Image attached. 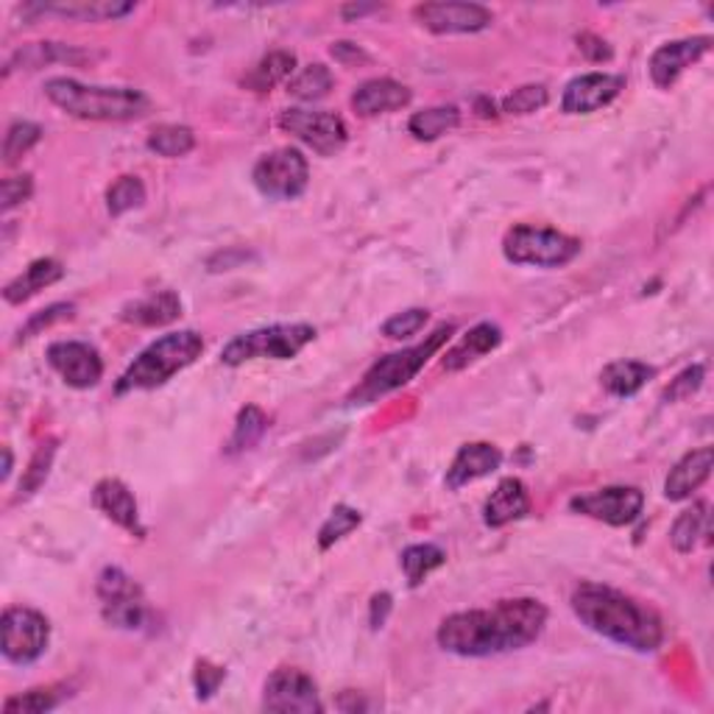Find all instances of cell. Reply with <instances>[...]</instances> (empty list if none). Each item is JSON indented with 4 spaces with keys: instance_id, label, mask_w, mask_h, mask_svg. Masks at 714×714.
<instances>
[{
    "instance_id": "6da1fadb",
    "label": "cell",
    "mask_w": 714,
    "mask_h": 714,
    "mask_svg": "<svg viewBox=\"0 0 714 714\" xmlns=\"http://www.w3.org/2000/svg\"><path fill=\"white\" fill-rule=\"evenodd\" d=\"M547 608L533 597L499 601L492 608L449 614L438 626V645L463 658H486L522 651L542 637Z\"/></svg>"
},
{
    "instance_id": "7a4b0ae2",
    "label": "cell",
    "mask_w": 714,
    "mask_h": 714,
    "mask_svg": "<svg viewBox=\"0 0 714 714\" xmlns=\"http://www.w3.org/2000/svg\"><path fill=\"white\" fill-rule=\"evenodd\" d=\"M569 603L578 620L608 642H617L637 653H653L662 648V617L620 589L583 581L576 586Z\"/></svg>"
},
{
    "instance_id": "3957f363",
    "label": "cell",
    "mask_w": 714,
    "mask_h": 714,
    "mask_svg": "<svg viewBox=\"0 0 714 714\" xmlns=\"http://www.w3.org/2000/svg\"><path fill=\"white\" fill-rule=\"evenodd\" d=\"M45 95L62 112L82 118V121H137L152 109V101L140 89L89 87L76 78H48Z\"/></svg>"
},
{
    "instance_id": "277c9868",
    "label": "cell",
    "mask_w": 714,
    "mask_h": 714,
    "mask_svg": "<svg viewBox=\"0 0 714 714\" xmlns=\"http://www.w3.org/2000/svg\"><path fill=\"white\" fill-rule=\"evenodd\" d=\"M202 352H204V338L198 336V332H193V329L168 332V336L148 343V347L134 358L132 366H129L126 372L121 374V379H118L114 394L123 397V394L152 391V388L165 386L173 374L193 366V363L202 358Z\"/></svg>"
},
{
    "instance_id": "5b68a950",
    "label": "cell",
    "mask_w": 714,
    "mask_h": 714,
    "mask_svg": "<svg viewBox=\"0 0 714 714\" xmlns=\"http://www.w3.org/2000/svg\"><path fill=\"white\" fill-rule=\"evenodd\" d=\"M452 332H456V324H441L431 338H424V341L416 343V347L399 349V352L379 358V361L363 374L361 386L349 394V404H372L377 402L379 397H386V394L408 386V383H411V379L427 366V361H431L433 354L449 341Z\"/></svg>"
},
{
    "instance_id": "8992f818",
    "label": "cell",
    "mask_w": 714,
    "mask_h": 714,
    "mask_svg": "<svg viewBox=\"0 0 714 714\" xmlns=\"http://www.w3.org/2000/svg\"><path fill=\"white\" fill-rule=\"evenodd\" d=\"M316 341V327L311 324H271L243 336H234L221 349V363L243 366L246 361H291L307 343Z\"/></svg>"
},
{
    "instance_id": "52a82bcc",
    "label": "cell",
    "mask_w": 714,
    "mask_h": 714,
    "mask_svg": "<svg viewBox=\"0 0 714 714\" xmlns=\"http://www.w3.org/2000/svg\"><path fill=\"white\" fill-rule=\"evenodd\" d=\"M503 254L513 266L561 268L581 254V241L550 227L519 223L503 238Z\"/></svg>"
},
{
    "instance_id": "ba28073f",
    "label": "cell",
    "mask_w": 714,
    "mask_h": 714,
    "mask_svg": "<svg viewBox=\"0 0 714 714\" xmlns=\"http://www.w3.org/2000/svg\"><path fill=\"white\" fill-rule=\"evenodd\" d=\"M254 187L274 202H293L311 184V165L299 148H277L263 154L252 171Z\"/></svg>"
},
{
    "instance_id": "9c48e42d",
    "label": "cell",
    "mask_w": 714,
    "mask_h": 714,
    "mask_svg": "<svg viewBox=\"0 0 714 714\" xmlns=\"http://www.w3.org/2000/svg\"><path fill=\"white\" fill-rule=\"evenodd\" d=\"M279 129L302 140L304 146L322 157L338 154L349 140V129L341 114L324 109H285L279 114Z\"/></svg>"
},
{
    "instance_id": "30bf717a",
    "label": "cell",
    "mask_w": 714,
    "mask_h": 714,
    "mask_svg": "<svg viewBox=\"0 0 714 714\" xmlns=\"http://www.w3.org/2000/svg\"><path fill=\"white\" fill-rule=\"evenodd\" d=\"M0 631H3V656L12 664L37 662L48 648V639H51V626H48L43 614L23 606L3 612Z\"/></svg>"
},
{
    "instance_id": "8fae6325",
    "label": "cell",
    "mask_w": 714,
    "mask_h": 714,
    "mask_svg": "<svg viewBox=\"0 0 714 714\" xmlns=\"http://www.w3.org/2000/svg\"><path fill=\"white\" fill-rule=\"evenodd\" d=\"M569 508L589 519L606 522L612 528H626L637 522L645 508V494L633 486H608L592 494L569 499Z\"/></svg>"
},
{
    "instance_id": "7c38bea8",
    "label": "cell",
    "mask_w": 714,
    "mask_h": 714,
    "mask_svg": "<svg viewBox=\"0 0 714 714\" xmlns=\"http://www.w3.org/2000/svg\"><path fill=\"white\" fill-rule=\"evenodd\" d=\"M263 709L285 714H318L324 712V703L318 698L316 681L307 673L282 667L268 676L263 689Z\"/></svg>"
},
{
    "instance_id": "4fadbf2b",
    "label": "cell",
    "mask_w": 714,
    "mask_h": 714,
    "mask_svg": "<svg viewBox=\"0 0 714 714\" xmlns=\"http://www.w3.org/2000/svg\"><path fill=\"white\" fill-rule=\"evenodd\" d=\"M413 17L433 34H477L494 23L492 9L481 3H419Z\"/></svg>"
},
{
    "instance_id": "5bb4252c",
    "label": "cell",
    "mask_w": 714,
    "mask_h": 714,
    "mask_svg": "<svg viewBox=\"0 0 714 714\" xmlns=\"http://www.w3.org/2000/svg\"><path fill=\"white\" fill-rule=\"evenodd\" d=\"M53 372L68 383L70 388L87 391L95 388L104 377V361L98 349L84 341H57L45 352Z\"/></svg>"
},
{
    "instance_id": "9a60e30c",
    "label": "cell",
    "mask_w": 714,
    "mask_h": 714,
    "mask_svg": "<svg viewBox=\"0 0 714 714\" xmlns=\"http://www.w3.org/2000/svg\"><path fill=\"white\" fill-rule=\"evenodd\" d=\"M626 89V76L614 73H586L564 87L561 109L567 114H592L608 107Z\"/></svg>"
},
{
    "instance_id": "2e32d148",
    "label": "cell",
    "mask_w": 714,
    "mask_h": 714,
    "mask_svg": "<svg viewBox=\"0 0 714 714\" xmlns=\"http://www.w3.org/2000/svg\"><path fill=\"white\" fill-rule=\"evenodd\" d=\"M709 48H712V37H689L676 39V43H664L662 48L653 51L651 64H648L653 84L662 89H670L689 64H695L698 59L706 57Z\"/></svg>"
},
{
    "instance_id": "e0dca14e",
    "label": "cell",
    "mask_w": 714,
    "mask_h": 714,
    "mask_svg": "<svg viewBox=\"0 0 714 714\" xmlns=\"http://www.w3.org/2000/svg\"><path fill=\"white\" fill-rule=\"evenodd\" d=\"M93 506L109 517L118 528L129 531L132 536L143 538L146 536V528L140 522V508L134 494L129 492L126 483L114 481V477H107V481L95 483L93 488Z\"/></svg>"
},
{
    "instance_id": "ac0fdd59",
    "label": "cell",
    "mask_w": 714,
    "mask_h": 714,
    "mask_svg": "<svg viewBox=\"0 0 714 714\" xmlns=\"http://www.w3.org/2000/svg\"><path fill=\"white\" fill-rule=\"evenodd\" d=\"M499 463H503V452H499L494 444L488 441L463 444V447L458 449V456L452 458V463H449L444 483H447L449 492H458V488L469 486V483L481 481V477H486V474L497 472Z\"/></svg>"
},
{
    "instance_id": "d6986e66",
    "label": "cell",
    "mask_w": 714,
    "mask_h": 714,
    "mask_svg": "<svg viewBox=\"0 0 714 714\" xmlns=\"http://www.w3.org/2000/svg\"><path fill=\"white\" fill-rule=\"evenodd\" d=\"M411 98V89L404 84L394 82V78H372V82H363L361 87L354 89L352 107L361 118H374V114L397 112V109L408 107Z\"/></svg>"
},
{
    "instance_id": "ffe728a7",
    "label": "cell",
    "mask_w": 714,
    "mask_h": 714,
    "mask_svg": "<svg viewBox=\"0 0 714 714\" xmlns=\"http://www.w3.org/2000/svg\"><path fill=\"white\" fill-rule=\"evenodd\" d=\"M528 513H531V497H528L525 483L519 481V477H506V481H499L492 497L486 499L483 522L488 528H506L517 522V519L528 517Z\"/></svg>"
},
{
    "instance_id": "44dd1931",
    "label": "cell",
    "mask_w": 714,
    "mask_h": 714,
    "mask_svg": "<svg viewBox=\"0 0 714 714\" xmlns=\"http://www.w3.org/2000/svg\"><path fill=\"white\" fill-rule=\"evenodd\" d=\"M134 12V3H118V0H68V3H32L23 7V17L28 14H59L82 23H101V20H118Z\"/></svg>"
},
{
    "instance_id": "7402d4cb",
    "label": "cell",
    "mask_w": 714,
    "mask_h": 714,
    "mask_svg": "<svg viewBox=\"0 0 714 714\" xmlns=\"http://www.w3.org/2000/svg\"><path fill=\"white\" fill-rule=\"evenodd\" d=\"M712 463H714L712 447H701L687 452V456L670 469V474H667V481H664V497L667 499L692 497V492H698V488L709 481Z\"/></svg>"
},
{
    "instance_id": "603a6c76",
    "label": "cell",
    "mask_w": 714,
    "mask_h": 714,
    "mask_svg": "<svg viewBox=\"0 0 714 714\" xmlns=\"http://www.w3.org/2000/svg\"><path fill=\"white\" fill-rule=\"evenodd\" d=\"M499 343H503V329H499L497 324H488V322L477 324V327L469 329L467 336L444 354L441 361L444 372H461V368H467L469 363H474L477 358L494 352Z\"/></svg>"
},
{
    "instance_id": "cb8c5ba5",
    "label": "cell",
    "mask_w": 714,
    "mask_h": 714,
    "mask_svg": "<svg viewBox=\"0 0 714 714\" xmlns=\"http://www.w3.org/2000/svg\"><path fill=\"white\" fill-rule=\"evenodd\" d=\"M182 316V299L173 291H157L137 302H129L121 311V318L137 327H165Z\"/></svg>"
},
{
    "instance_id": "d4e9b609",
    "label": "cell",
    "mask_w": 714,
    "mask_h": 714,
    "mask_svg": "<svg viewBox=\"0 0 714 714\" xmlns=\"http://www.w3.org/2000/svg\"><path fill=\"white\" fill-rule=\"evenodd\" d=\"M62 277H64V268L59 259L53 257L34 259L26 271L20 274V277H14L12 282L3 288V299H7L9 304H23L32 297H37L39 291H45V288L57 285Z\"/></svg>"
},
{
    "instance_id": "484cf974",
    "label": "cell",
    "mask_w": 714,
    "mask_h": 714,
    "mask_svg": "<svg viewBox=\"0 0 714 714\" xmlns=\"http://www.w3.org/2000/svg\"><path fill=\"white\" fill-rule=\"evenodd\" d=\"M656 374V368L642 361H614L601 372V386L612 397L628 399L648 386V379Z\"/></svg>"
},
{
    "instance_id": "4316f807",
    "label": "cell",
    "mask_w": 714,
    "mask_h": 714,
    "mask_svg": "<svg viewBox=\"0 0 714 714\" xmlns=\"http://www.w3.org/2000/svg\"><path fill=\"white\" fill-rule=\"evenodd\" d=\"M84 57H87V53H78V51H73V48H68V45H59V43L23 45V48H20V51L7 62L3 76H9L14 68L34 70V68H43V64H51V62H82Z\"/></svg>"
},
{
    "instance_id": "83f0119b",
    "label": "cell",
    "mask_w": 714,
    "mask_h": 714,
    "mask_svg": "<svg viewBox=\"0 0 714 714\" xmlns=\"http://www.w3.org/2000/svg\"><path fill=\"white\" fill-rule=\"evenodd\" d=\"M709 531V503H695L673 522L670 542L678 553H692Z\"/></svg>"
},
{
    "instance_id": "f1b7e54d",
    "label": "cell",
    "mask_w": 714,
    "mask_h": 714,
    "mask_svg": "<svg viewBox=\"0 0 714 714\" xmlns=\"http://www.w3.org/2000/svg\"><path fill=\"white\" fill-rule=\"evenodd\" d=\"M458 123H461L458 107H431L413 114L411 121H408V132L416 140H422V143H433V140L458 129Z\"/></svg>"
},
{
    "instance_id": "f546056e",
    "label": "cell",
    "mask_w": 714,
    "mask_h": 714,
    "mask_svg": "<svg viewBox=\"0 0 714 714\" xmlns=\"http://www.w3.org/2000/svg\"><path fill=\"white\" fill-rule=\"evenodd\" d=\"M447 561V553L438 547V544H411L404 547L402 556H399V567H402L404 578L411 586H419L424 578L436 572L441 564Z\"/></svg>"
},
{
    "instance_id": "4dcf8cb0",
    "label": "cell",
    "mask_w": 714,
    "mask_h": 714,
    "mask_svg": "<svg viewBox=\"0 0 714 714\" xmlns=\"http://www.w3.org/2000/svg\"><path fill=\"white\" fill-rule=\"evenodd\" d=\"M293 68H297V57L288 51H274L268 57H263L257 62V68L246 76V87L254 89V93H268L277 84H282L285 78L291 76Z\"/></svg>"
},
{
    "instance_id": "1f68e13d",
    "label": "cell",
    "mask_w": 714,
    "mask_h": 714,
    "mask_svg": "<svg viewBox=\"0 0 714 714\" xmlns=\"http://www.w3.org/2000/svg\"><path fill=\"white\" fill-rule=\"evenodd\" d=\"M146 146L148 152L159 154V157L177 159L196 148V134H193V129L179 126V123H165V126H157L148 134Z\"/></svg>"
},
{
    "instance_id": "d6a6232c",
    "label": "cell",
    "mask_w": 714,
    "mask_h": 714,
    "mask_svg": "<svg viewBox=\"0 0 714 714\" xmlns=\"http://www.w3.org/2000/svg\"><path fill=\"white\" fill-rule=\"evenodd\" d=\"M268 431V416L259 411L257 404H246L241 413H238V422H234L232 438L227 444L229 456H238V452H246L252 449L259 438L266 436Z\"/></svg>"
},
{
    "instance_id": "836d02e7",
    "label": "cell",
    "mask_w": 714,
    "mask_h": 714,
    "mask_svg": "<svg viewBox=\"0 0 714 714\" xmlns=\"http://www.w3.org/2000/svg\"><path fill=\"white\" fill-rule=\"evenodd\" d=\"M332 82L336 78H332L327 64L316 62L299 70L297 76L291 78V84H288V93L299 98V101H322L324 95H329V89H332Z\"/></svg>"
},
{
    "instance_id": "e575fe53",
    "label": "cell",
    "mask_w": 714,
    "mask_h": 714,
    "mask_svg": "<svg viewBox=\"0 0 714 714\" xmlns=\"http://www.w3.org/2000/svg\"><path fill=\"white\" fill-rule=\"evenodd\" d=\"M104 620L114 628H126V631L143 628L148 622V608L146 603H143V594H132V597L104 603Z\"/></svg>"
},
{
    "instance_id": "d590c367",
    "label": "cell",
    "mask_w": 714,
    "mask_h": 714,
    "mask_svg": "<svg viewBox=\"0 0 714 714\" xmlns=\"http://www.w3.org/2000/svg\"><path fill=\"white\" fill-rule=\"evenodd\" d=\"M70 692H62L59 687H48V689H28L23 695H14L3 703V712L7 714H43L57 709L59 703L68 698Z\"/></svg>"
},
{
    "instance_id": "8d00e7d4",
    "label": "cell",
    "mask_w": 714,
    "mask_h": 714,
    "mask_svg": "<svg viewBox=\"0 0 714 714\" xmlns=\"http://www.w3.org/2000/svg\"><path fill=\"white\" fill-rule=\"evenodd\" d=\"M143 202H146V184L140 182L137 177H121L107 190V209L109 216L114 218L143 207Z\"/></svg>"
},
{
    "instance_id": "74e56055",
    "label": "cell",
    "mask_w": 714,
    "mask_h": 714,
    "mask_svg": "<svg viewBox=\"0 0 714 714\" xmlns=\"http://www.w3.org/2000/svg\"><path fill=\"white\" fill-rule=\"evenodd\" d=\"M361 522H363V513L358 511V508L336 506L332 508V513L327 517V522L322 525V531H318V547H322V550L336 547V544L341 542L343 536H349V533L361 525Z\"/></svg>"
},
{
    "instance_id": "f35d334b",
    "label": "cell",
    "mask_w": 714,
    "mask_h": 714,
    "mask_svg": "<svg viewBox=\"0 0 714 714\" xmlns=\"http://www.w3.org/2000/svg\"><path fill=\"white\" fill-rule=\"evenodd\" d=\"M43 137V129L32 121H14L3 137V162L14 165L23 154L32 152Z\"/></svg>"
},
{
    "instance_id": "ab89813d",
    "label": "cell",
    "mask_w": 714,
    "mask_h": 714,
    "mask_svg": "<svg viewBox=\"0 0 714 714\" xmlns=\"http://www.w3.org/2000/svg\"><path fill=\"white\" fill-rule=\"evenodd\" d=\"M550 101V93L542 84H525V87L513 89L511 95L503 98V112L508 114H533L538 109L547 107Z\"/></svg>"
},
{
    "instance_id": "60d3db41",
    "label": "cell",
    "mask_w": 714,
    "mask_h": 714,
    "mask_svg": "<svg viewBox=\"0 0 714 714\" xmlns=\"http://www.w3.org/2000/svg\"><path fill=\"white\" fill-rule=\"evenodd\" d=\"M53 456H57V441H45L39 444L37 452H34L32 463H28L23 481H20V494H34L45 481H48V472H51Z\"/></svg>"
},
{
    "instance_id": "b9f144b4",
    "label": "cell",
    "mask_w": 714,
    "mask_h": 714,
    "mask_svg": "<svg viewBox=\"0 0 714 714\" xmlns=\"http://www.w3.org/2000/svg\"><path fill=\"white\" fill-rule=\"evenodd\" d=\"M132 594H143V592H140L137 583H134L132 578L123 572V569H118V567L104 569L101 578H98V597H101L104 603L121 601V597H132Z\"/></svg>"
},
{
    "instance_id": "7bdbcfd3",
    "label": "cell",
    "mask_w": 714,
    "mask_h": 714,
    "mask_svg": "<svg viewBox=\"0 0 714 714\" xmlns=\"http://www.w3.org/2000/svg\"><path fill=\"white\" fill-rule=\"evenodd\" d=\"M73 313H76V307L68 302H57L51 304V307H45V311L34 313V316L26 322V327H20V341H28V338L39 336L43 329L53 327V324L68 322V318H73Z\"/></svg>"
},
{
    "instance_id": "ee69618b",
    "label": "cell",
    "mask_w": 714,
    "mask_h": 714,
    "mask_svg": "<svg viewBox=\"0 0 714 714\" xmlns=\"http://www.w3.org/2000/svg\"><path fill=\"white\" fill-rule=\"evenodd\" d=\"M427 311H422V307H411V311H402L397 313V316L388 318L386 324H383V336L391 338V341H402V338H411L416 336L419 329L427 324Z\"/></svg>"
},
{
    "instance_id": "f6af8a7d",
    "label": "cell",
    "mask_w": 714,
    "mask_h": 714,
    "mask_svg": "<svg viewBox=\"0 0 714 714\" xmlns=\"http://www.w3.org/2000/svg\"><path fill=\"white\" fill-rule=\"evenodd\" d=\"M703 377H706V368L703 366H689L678 374L670 383V388L664 391V402H678V399H687L703 386Z\"/></svg>"
},
{
    "instance_id": "bcb514c9",
    "label": "cell",
    "mask_w": 714,
    "mask_h": 714,
    "mask_svg": "<svg viewBox=\"0 0 714 714\" xmlns=\"http://www.w3.org/2000/svg\"><path fill=\"white\" fill-rule=\"evenodd\" d=\"M223 678H227V670H223V667H216V664H209L207 658H202V662L196 664V673H193L196 695L202 698V701L213 698L218 692V687L223 683Z\"/></svg>"
},
{
    "instance_id": "7dc6e473",
    "label": "cell",
    "mask_w": 714,
    "mask_h": 714,
    "mask_svg": "<svg viewBox=\"0 0 714 714\" xmlns=\"http://www.w3.org/2000/svg\"><path fill=\"white\" fill-rule=\"evenodd\" d=\"M32 193H34V182L28 173H23V177L3 179V184H0V202H3V213L14 209L17 204L28 202Z\"/></svg>"
},
{
    "instance_id": "c3c4849f",
    "label": "cell",
    "mask_w": 714,
    "mask_h": 714,
    "mask_svg": "<svg viewBox=\"0 0 714 714\" xmlns=\"http://www.w3.org/2000/svg\"><path fill=\"white\" fill-rule=\"evenodd\" d=\"M578 48H581V53L589 62H608L612 59V48L601 37H594V34H581L578 37Z\"/></svg>"
},
{
    "instance_id": "681fc988",
    "label": "cell",
    "mask_w": 714,
    "mask_h": 714,
    "mask_svg": "<svg viewBox=\"0 0 714 714\" xmlns=\"http://www.w3.org/2000/svg\"><path fill=\"white\" fill-rule=\"evenodd\" d=\"M329 53L336 57V62L341 64H358V62H368V53L363 51L361 45L354 43H332V48H329Z\"/></svg>"
},
{
    "instance_id": "f907efd6",
    "label": "cell",
    "mask_w": 714,
    "mask_h": 714,
    "mask_svg": "<svg viewBox=\"0 0 714 714\" xmlns=\"http://www.w3.org/2000/svg\"><path fill=\"white\" fill-rule=\"evenodd\" d=\"M388 612H391V594H386V592L374 594V597H372V617H368V620H372L374 631L386 626Z\"/></svg>"
},
{
    "instance_id": "816d5d0a",
    "label": "cell",
    "mask_w": 714,
    "mask_h": 714,
    "mask_svg": "<svg viewBox=\"0 0 714 714\" xmlns=\"http://www.w3.org/2000/svg\"><path fill=\"white\" fill-rule=\"evenodd\" d=\"M379 7H343L341 9V14L347 20H352V17H363V14H368V12H377Z\"/></svg>"
},
{
    "instance_id": "f5cc1de1",
    "label": "cell",
    "mask_w": 714,
    "mask_h": 714,
    "mask_svg": "<svg viewBox=\"0 0 714 714\" xmlns=\"http://www.w3.org/2000/svg\"><path fill=\"white\" fill-rule=\"evenodd\" d=\"M12 467H14V458H12V449H3V481H9L12 477Z\"/></svg>"
}]
</instances>
